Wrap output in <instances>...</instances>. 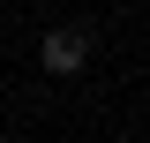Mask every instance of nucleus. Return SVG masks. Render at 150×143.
Wrapping results in <instances>:
<instances>
[{
    "label": "nucleus",
    "instance_id": "nucleus-1",
    "mask_svg": "<svg viewBox=\"0 0 150 143\" xmlns=\"http://www.w3.org/2000/svg\"><path fill=\"white\" fill-rule=\"evenodd\" d=\"M83 53H90V38H83V30H45V68H53V75H75Z\"/></svg>",
    "mask_w": 150,
    "mask_h": 143
}]
</instances>
